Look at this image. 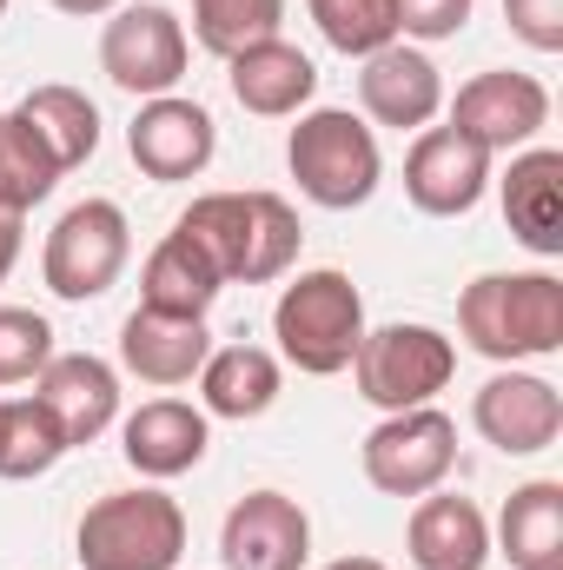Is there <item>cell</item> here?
<instances>
[{"label":"cell","mask_w":563,"mask_h":570,"mask_svg":"<svg viewBox=\"0 0 563 570\" xmlns=\"http://www.w3.org/2000/svg\"><path fill=\"white\" fill-rule=\"evenodd\" d=\"M0 13H7V0H0Z\"/></svg>","instance_id":"36"},{"label":"cell","mask_w":563,"mask_h":570,"mask_svg":"<svg viewBox=\"0 0 563 570\" xmlns=\"http://www.w3.org/2000/svg\"><path fill=\"white\" fill-rule=\"evenodd\" d=\"M405 544H412V564L418 570H484L491 564V524L457 491H424L412 524H405Z\"/></svg>","instance_id":"20"},{"label":"cell","mask_w":563,"mask_h":570,"mask_svg":"<svg viewBox=\"0 0 563 570\" xmlns=\"http://www.w3.org/2000/svg\"><path fill=\"white\" fill-rule=\"evenodd\" d=\"M206 352H213L206 318H179V312L140 305V312L120 325V365H127L140 385H186V379H199Z\"/></svg>","instance_id":"18"},{"label":"cell","mask_w":563,"mask_h":570,"mask_svg":"<svg viewBox=\"0 0 563 570\" xmlns=\"http://www.w3.org/2000/svg\"><path fill=\"white\" fill-rule=\"evenodd\" d=\"M358 100H365V114H372L378 127H392V134H424V127L444 114V80H437L431 53L392 40V47H378V53L365 60Z\"/></svg>","instance_id":"16"},{"label":"cell","mask_w":563,"mask_h":570,"mask_svg":"<svg viewBox=\"0 0 563 570\" xmlns=\"http://www.w3.org/2000/svg\"><path fill=\"white\" fill-rule=\"evenodd\" d=\"M73 558L87 570H179L186 558V511L166 491H107L87 504L73 531Z\"/></svg>","instance_id":"5"},{"label":"cell","mask_w":563,"mask_h":570,"mask_svg":"<svg viewBox=\"0 0 563 570\" xmlns=\"http://www.w3.org/2000/svg\"><path fill=\"white\" fill-rule=\"evenodd\" d=\"M60 13H80V20H93V13H113L120 0H53Z\"/></svg>","instance_id":"34"},{"label":"cell","mask_w":563,"mask_h":570,"mask_svg":"<svg viewBox=\"0 0 563 570\" xmlns=\"http://www.w3.org/2000/svg\"><path fill=\"white\" fill-rule=\"evenodd\" d=\"M345 372H352V385H358L365 405H378V412H412V405H431V399L457 379V345H451L437 325L398 318V325L365 332Z\"/></svg>","instance_id":"6"},{"label":"cell","mask_w":563,"mask_h":570,"mask_svg":"<svg viewBox=\"0 0 563 570\" xmlns=\"http://www.w3.org/2000/svg\"><path fill=\"white\" fill-rule=\"evenodd\" d=\"M398 7V40H457L477 0H392Z\"/></svg>","instance_id":"31"},{"label":"cell","mask_w":563,"mask_h":570,"mask_svg":"<svg viewBox=\"0 0 563 570\" xmlns=\"http://www.w3.org/2000/svg\"><path fill=\"white\" fill-rule=\"evenodd\" d=\"M279 358L266 345H213L199 365V412L206 419H266L279 405Z\"/></svg>","instance_id":"22"},{"label":"cell","mask_w":563,"mask_h":570,"mask_svg":"<svg viewBox=\"0 0 563 570\" xmlns=\"http://www.w3.org/2000/svg\"><path fill=\"white\" fill-rule=\"evenodd\" d=\"M285 27V0H192V40L219 60L259 47V40H279Z\"/></svg>","instance_id":"28"},{"label":"cell","mask_w":563,"mask_h":570,"mask_svg":"<svg viewBox=\"0 0 563 570\" xmlns=\"http://www.w3.org/2000/svg\"><path fill=\"white\" fill-rule=\"evenodd\" d=\"M471 425L484 431V444H497L504 458H537L563 438V392L537 372H497L477 399H471Z\"/></svg>","instance_id":"13"},{"label":"cell","mask_w":563,"mask_h":570,"mask_svg":"<svg viewBox=\"0 0 563 570\" xmlns=\"http://www.w3.org/2000/svg\"><path fill=\"white\" fill-rule=\"evenodd\" d=\"M285 166L298 179V193L325 213H352L378 193L385 179V153L378 134L352 114V107H312L298 114L292 140H285Z\"/></svg>","instance_id":"3"},{"label":"cell","mask_w":563,"mask_h":570,"mask_svg":"<svg viewBox=\"0 0 563 570\" xmlns=\"http://www.w3.org/2000/svg\"><path fill=\"white\" fill-rule=\"evenodd\" d=\"M60 458H67V438L40 399H0V478L7 484L47 478Z\"/></svg>","instance_id":"26"},{"label":"cell","mask_w":563,"mask_h":570,"mask_svg":"<svg viewBox=\"0 0 563 570\" xmlns=\"http://www.w3.org/2000/svg\"><path fill=\"white\" fill-rule=\"evenodd\" d=\"M504 226L537 259H557L563 253V153L557 146L511 153V173H504Z\"/></svg>","instance_id":"17"},{"label":"cell","mask_w":563,"mask_h":570,"mask_svg":"<svg viewBox=\"0 0 563 570\" xmlns=\"http://www.w3.org/2000/svg\"><path fill=\"white\" fill-rule=\"evenodd\" d=\"M325 570H392V564H378V558H338V564H325Z\"/></svg>","instance_id":"35"},{"label":"cell","mask_w":563,"mask_h":570,"mask_svg":"<svg viewBox=\"0 0 563 570\" xmlns=\"http://www.w3.org/2000/svg\"><path fill=\"white\" fill-rule=\"evenodd\" d=\"M504 20L524 47L563 53V0H504Z\"/></svg>","instance_id":"32"},{"label":"cell","mask_w":563,"mask_h":570,"mask_svg":"<svg viewBox=\"0 0 563 570\" xmlns=\"http://www.w3.org/2000/svg\"><path fill=\"white\" fill-rule=\"evenodd\" d=\"M134 259V226L113 199H80L53 219L47 233V253H40V279L53 298L67 305H87L100 292H113V279L127 273Z\"/></svg>","instance_id":"7"},{"label":"cell","mask_w":563,"mask_h":570,"mask_svg":"<svg viewBox=\"0 0 563 570\" xmlns=\"http://www.w3.org/2000/svg\"><path fill=\"white\" fill-rule=\"evenodd\" d=\"M457 332L477 358L524 365L563 352V279L557 273H484L457 298Z\"/></svg>","instance_id":"2"},{"label":"cell","mask_w":563,"mask_h":570,"mask_svg":"<svg viewBox=\"0 0 563 570\" xmlns=\"http://www.w3.org/2000/svg\"><path fill=\"white\" fill-rule=\"evenodd\" d=\"M127 153H134V166H140L146 179L179 186V179H199V173L213 166V153H219V127H213V114H206L199 100L159 94V100H146L140 114H134V127H127Z\"/></svg>","instance_id":"11"},{"label":"cell","mask_w":563,"mask_h":570,"mask_svg":"<svg viewBox=\"0 0 563 570\" xmlns=\"http://www.w3.org/2000/svg\"><path fill=\"white\" fill-rule=\"evenodd\" d=\"M206 444H213V425L186 399H146L140 412L120 425V451H127V464L140 478H179V471H192L206 458Z\"/></svg>","instance_id":"19"},{"label":"cell","mask_w":563,"mask_h":570,"mask_svg":"<svg viewBox=\"0 0 563 570\" xmlns=\"http://www.w3.org/2000/svg\"><path fill=\"white\" fill-rule=\"evenodd\" d=\"M491 186V153L471 146L457 127H424L405 153V199L431 219H464Z\"/></svg>","instance_id":"14"},{"label":"cell","mask_w":563,"mask_h":570,"mask_svg":"<svg viewBox=\"0 0 563 570\" xmlns=\"http://www.w3.org/2000/svg\"><path fill=\"white\" fill-rule=\"evenodd\" d=\"M358 458H365L372 491H385V498H424V491H437V484L451 478V464H457V425H451V412H437V405L385 412V425H372V438H365Z\"/></svg>","instance_id":"9"},{"label":"cell","mask_w":563,"mask_h":570,"mask_svg":"<svg viewBox=\"0 0 563 570\" xmlns=\"http://www.w3.org/2000/svg\"><path fill=\"white\" fill-rule=\"evenodd\" d=\"M226 292L219 279V266L172 226L152 253H146V273H140V305L152 312H179V318H206L213 312V298Z\"/></svg>","instance_id":"24"},{"label":"cell","mask_w":563,"mask_h":570,"mask_svg":"<svg viewBox=\"0 0 563 570\" xmlns=\"http://www.w3.org/2000/svg\"><path fill=\"white\" fill-rule=\"evenodd\" d=\"M305 7H312L318 33L352 60H372L378 47L398 40V7L392 0H305Z\"/></svg>","instance_id":"29"},{"label":"cell","mask_w":563,"mask_h":570,"mask_svg":"<svg viewBox=\"0 0 563 570\" xmlns=\"http://www.w3.org/2000/svg\"><path fill=\"white\" fill-rule=\"evenodd\" d=\"M497 558L511 570H563V484L531 478L504 498L497 518Z\"/></svg>","instance_id":"23"},{"label":"cell","mask_w":563,"mask_h":570,"mask_svg":"<svg viewBox=\"0 0 563 570\" xmlns=\"http://www.w3.org/2000/svg\"><path fill=\"white\" fill-rule=\"evenodd\" d=\"M186 60H192V40H186V20L159 0H134V7H113L107 33H100V73L134 94V100H159L186 80Z\"/></svg>","instance_id":"8"},{"label":"cell","mask_w":563,"mask_h":570,"mask_svg":"<svg viewBox=\"0 0 563 570\" xmlns=\"http://www.w3.org/2000/svg\"><path fill=\"white\" fill-rule=\"evenodd\" d=\"M20 239H27L20 213H0V285H7V273H13V266H20Z\"/></svg>","instance_id":"33"},{"label":"cell","mask_w":563,"mask_h":570,"mask_svg":"<svg viewBox=\"0 0 563 570\" xmlns=\"http://www.w3.org/2000/svg\"><path fill=\"white\" fill-rule=\"evenodd\" d=\"M451 127H457L471 146H484L491 159H497V153H524V146L551 127V94H544L537 73L491 67V73H477V80L457 87Z\"/></svg>","instance_id":"10"},{"label":"cell","mask_w":563,"mask_h":570,"mask_svg":"<svg viewBox=\"0 0 563 570\" xmlns=\"http://www.w3.org/2000/svg\"><path fill=\"white\" fill-rule=\"evenodd\" d=\"M305 558H312V518L285 491H246L219 524L226 570H305Z\"/></svg>","instance_id":"12"},{"label":"cell","mask_w":563,"mask_h":570,"mask_svg":"<svg viewBox=\"0 0 563 570\" xmlns=\"http://www.w3.org/2000/svg\"><path fill=\"white\" fill-rule=\"evenodd\" d=\"M226 285H273L298 266L305 226L279 193H199L179 219H172Z\"/></svg>","instance_id":"1"},{"label":"cell","mask_w":563,"mask_h":570,"mask_svg":"<svg viewBox=\"0 0 563 570\" xmlns=\"http://www.w3.org/2000/svg\"><path fill=\"white\" fill-rule=\"evenodd\" d=\"M60 159L40 146V134L20 114H0V213H33L53 186H60Z\"/></svg>","instance_id":"27"},{"label":"cell","mask_w":563,"mask_h":570,"mask_svg":"<svg viewBox=\"0 0 563 570\" xmlns=\"http://www.w3.org/2000/svg\"><path fill=\"white\" fill-rule=\"evenodd\" d=\"M47 358H53V325L27 305H0V385L40 379Z\"/></svg>","instance_id":"30"},{"label":"cell","mask_w":563,"mask_h":570,"mask_svg":"<svg viewBox=\"0 0 563 570\" xmlns=\"http://www.w3.org/2000/svg\"><path fill=\"white\" fill-rule=\"evenodd\" d=\"M33 399L53 412V425L73 451V444H93L120 419V372L107 358H93V352H53L47 372L33 379Z\"/></svg>","instance_id":"15"},{"label":"cell","mask_w":563,"mask_h":570,"mask_svg":"<svg viewBox=\"0 0 563 570\" xmlns=\"http://www.w3.org/2000/svg\"><path fill=\"white\" fill-rule=\"evenodd\" d=\"M273 338H279L285 365H298L305 379H338L365 338V298L338 266L298 273L273 305Z\"/></svg>","instance_id":"4"},{"label":"cell","mask_w":563,"mask_h":570,"mask_svg":"<svg viewBox=\"0 0 563 570\" xmlns=\"http://www.w3.org/2000/svg\"><path fill=\"white\" fill-rule=\"evenodd\" d=\"M233 73V100L246 107V114H259V120H292L298 107H312V94H318V67H312V53H298L292 40H259V47H246V53H233L226 60Z\"/></svg>","instance_id":"21"},{"label":"cell","mask_w":563,"mask_h":570,"mask_svg":"<svg viewBox=\"0 0 563 570\" xmlns=\"http://www.w3.org/2000/svg\"><path fill=\"white\" fill-rule=\"evenodd\" d=\"M33 134H40V146L60 159V173H73V166H87L93 153H100V107L80 94V87H33L20 107H13Z\"/></svg>","instance_id":"25"}]
</instances>
